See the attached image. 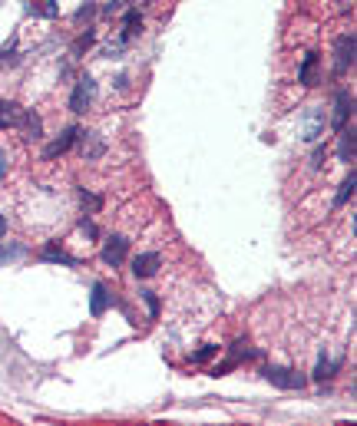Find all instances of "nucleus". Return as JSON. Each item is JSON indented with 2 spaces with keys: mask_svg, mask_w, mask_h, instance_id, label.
Returning a JSON list of instances; mask_svg holds the SVG:
<instances>
[{
  "mask_svg": "<svg viewBox=\"0 0 357 426\" xmlns=\"http://www.w3.org/2000/svg\"><path fill=\"white\" fill-rule=\"evenodd\" d=\"M341 162H354V129H341Z\"/></svg>",
  "mask_w": 357,
  "mask_h": 426,
  "instance_id": "ddd939ff",
  "label": "nucleus"
},
{
  "mask_svg": "<svg viewBox=\"0 0 357 426\" xmlns=\"http://www.w3.org/2000/svg\"><path fill=\"white\" fill-rule=\"evenodd\" d=\"M351 109H354V100L347 96V93H337V100H334V119H331V125L341 132L344 129V123H347V116H351Z\"/></svg>",
  "mask_w": 357,
  "mask_h": 426,
  "instance_id": "423d86ee",
  "label": "nucleus"
},
{
  "mask_svg": "<svg viewBox=\"0 0 357 426\" xmlns=\"http://www.w3.org/2000/svg\"><path fill=\"white\" fill-rule=\"evenodd\" d=\"M354 182H357V176H354V169H351V176L344 178V185H341V195H337V205H344L351 195H354Z\"/></svg>",
  "mask_w": 357,
  "mask_h": 426,
  "instance_id": "dca6fc26",
  "label": "nucleus"
},
{
  "mask_svg": "<svg viewBox=\"0 0 357 426\" xmlns=\"http://www.w3.org/2000/svg\"><path fill=\"white\" fill-rule=\"evenodd\" d=\"M126 248H129V241L126 238H119V235H116V238H109L106 241V248H102V261L106 264H123V258H126Z\"/></svg>",
  "mask_w": 357,
  "mask_h": 426,
  "instance_id": "39448f33",
  "label": "nucleus"
},
{
  "mask_svg": "<svg viewBox=\"0 0 357 426\" xmlns=\"http://www.w3.org/2000/svg\"><path fill=\"white\" fill-rule=\"evenodd\" d=\"M77 136H79V129H66L63 136L53 139L50 146H47V152H43V155H47V159H56V155H63V152L73 146V139H77Z\"/></svg>",
  "mask_w": 357,
  "mask_h": 426,
  "instance_id": "0eeeda50",
  "label": "nucleus"
},
{
  "mask_svg": "<svg viewBox=\"0 0 357 426\" xmlns=\"http://www.w3.org/2000/svg\"><path fill=\"white\" fill-rule=\"evenodd\" d=\"M24 254V248H0V264L10 261V258H20Z\"/></svg>",
  "mask_w": 357,
  "mask_h": 426,
  "instance_id": "aec40b11",
  "label": "nucleus"
},
{
  "mask_svg": "<svg viewBox=\"0 0 357 426\" xmlns=\"http://www.w3.org/2000/svg\"><path fill=\"white\" fill-rule=\"evenodd\" d=\"M3 235H7V218L0 215V238H3Z\"/></svg>",
  "mask_w": 357,
  "mask_h": 426,
  "instance_id": "b1692460",
  "label": "nucleus"
},
{
  "mask_svg": "<svg viewBox=\"0 0 357 426\" xmlns=\"http://www.w3.org/2000/svg\"><path fill=\"white\" fill-rule=\"evenodd\" d=\"M334 367L337 364H331V360H324V357H321L318 370H314V380H328V376H334Z\"/></svg>",
  "mask_w": 357,
  "mask_h": 426,
  "instance_id": "a211bd4d",
  "label": "nucleus"
},
{
  "mask_svg": "<svg viewBox=\"0 0 357 426\" xmlns=\"http://www.w3.org/2000/svg\"><path fill=\"white\" fill-rule=\"evenodd\" d=\"M106 304H109V294H106V288H102V284H93V298H89V314H93V317H100V314L106 311Z\"/></svg>",
  "mask_w": 357,
  "mask_h": 426,
  "instance_id": "9b49d317",
  "label": "nucleus"
},
{
  "mask_svg": "<svg viewBox=\"0 0 357 426\" xmlns=\"http://www.w3.org/2000/svg\"><path fill=\"white\" fill-rule=\"evenodd\" d=\"M265 376L281 390H294V387H301V383H305V376L294 374V370H284V367H268Z\"/></svg>",
  "mask_w": 357,
  "mask_h": 426,
  "instance_id": "f03ea898",
  "label": "nucleus"
},
{
  "mask_svg": "<svg viewBox=\"0 0 357 426\" xmlns=\"http://www.w3.org/2000/svg\"><path fill=\"white\" fill-rule=\"evenodd\" d=\"M43 258H47V261H60V264H73V258H70L66 251L53 248V245H47V248H43Z\"/></svg>",
  "mask_w": 357,
  "mask_h": 426,
  "instance_id": "2eb2a0df",
  "label": "nucleus"
},
{
  "mask_svg": "<svg viewBox=\"0 0 357 426\" xmlns=\"http://www.w3.org/2000/svg\"><path fill=\"white\" fill-rule=\"evenodd\" d=\"M159 264H162V258L155 254V251H146V254H136L132 258V275L136 277H149L159 271Z\"/></svg>",
  "mask_w": 357,
  "mask_h": 426,
  "instance_id": "20e7f679",
  "label": "nucleus"
},
{
  "mask_svg": "<svg viewBox=\"0 0 357 426\" xmlns=\"http://www.w3.org/2000/svg\"><path fill=\"white\" fill-rule=\"evenodd\" d=\"M3 176H7V152L0 149V178H3Z\"/></svg>",
  "mask_w": 357,
  "mask_h": 426,
  "instance_id": "5701e85b",
  "label": "nucleus"
},
{
  "mask_svg": "<svg viewBox=\"0 0 357 426\" xmlns=\"http://www.w3.org/2000/svg\"><path fill=\"white\" fill-rule=\"evenodd\" d=\"M298 83H305V86H314V83H318V53H307L305 56L301 70H298Z\"/></svg>",
  "mask_w": 357,
  "mask_h": 426,
  "instance_id": "6e6552de",
  "label": "nucleus"
},
{
  "mask_svg": "<svg viewBox=\"0 0 357 426\" xmlns=\"http://www.w3.org/2000/svg\"><path fill=\"white\" fill-rule=\"evenodd\" d=\"M218 347L215 344H208V347H202V351L199 353H192V360H195V364H205V360H208V357H212V353H215Z\"/></svg>",
  "mask_w": 357,
  "mask_h": 426,
  "instance_id": "6ab92c4d",
  "label": "nucleus"
},
{
  "mask_svg": "<svg viewBox=\"0 0 357 426\" xmlns=\"http://www.w3.org/2000/svg\"><path fill=\"white\" fill-rule=\"evenodd\" d=\"M26 10L33 17H56L60 13V0H26Z\"/></svg>",
  "mask_w": 357,
  "mask_h": 426,
  "instance_id": "1a4fd4ad",
  "label": "nucleus"
},
{
  "mask_svg": "<svg viewBox=\"0 0 357 426\" xmlns=\"http://www.w3.org/2000/svg\"><path fill=\"white\" fill-rule=\"evenodd\" d=\"M83 205H89V208L96 212V208H100V199H96V195H86V192H83Z\"/></svg>",
  "mask_w": 357,
  "mask_h": 426,
  "instance_id": "4be33fe9",
  "label": "nucleus"
},
{
  "mask_svg": "<svg viewBox=\"0 0 357 426\" xmlns=\"http://www.w3.org/2000/svg\"><path fill=\"white\" fill-rule=\"evenodd\" d=\"M142 298H146V304H149V314L155 317V314H159V301H155V294L153 291H142Z\"/></svg>",
  "mask_w": 357,
  "mask_h": 426,
  "instance_id": "412c9836",
  "label": "nucleus"
},
{
  "mask_svg": "<svg viewBox=\"0 0 357 426\" xmlns=\"http://www.w3.org/2000/svg\"><path fill=\"white\" fill-rule=\"evenodd\" d=\"M20 106L17 102H7V100H0V129H10V125L20 123Z\"/></svg>",
  "mask_w": 357,
  "mask_h": 426,
  "instance_id": "9d476101",
  "label": "nucleus"
},
{
  "mask_svg": "<svg viewBox=\"0 0 357 426\" xmlns=\"http://www.w3.org/2000/svg\"><path fill=\"white\" fill-rule=\"evenodd\" d=\"M93 96H96V83H93V79H79L77 89H73V96H70V109H73V113H83L89 102H93Z\"/></svg>",
  "mask_w": 357,
  "mask_h": 426,
  "instance_id": "7ed1b4c3",
  "label": "nucleus"
},
{
  "mask_svg": "<svg viewBox=\"0 0 357 426\" xmlns=\"http://www.w3.org/2000/svg\"><path fill=\"white\" fill-rule=\"evenodd\" d=\"M20 132H24L26 139H37L40 136V116L37 113H20Z\"/></svg>",
  "mask_w": 357,
  "mask_h": 426,
  "instance_id": "f8f14e48",
  "label": "nucleus"
},
{
  "mask_svg": "<svg viewBox=\"0 0 357 426\" xmlns=\"http://www.w3.org/2000/svg\"><path fill=\"white\" fill-rule=\"evenodd\" d=\"M354 47H357L354 33H347V37L337 40V50H334V70H337V73H344L347 66H354Z\"/></svg>",
  "mask_w": 357,
  "mask_h": 426,
  "instance_id": "f257e3e1",
  "label": "nucleus"
},
{
  "mask_svg": "<svg viewBox=\"0 0 357 426\" xmlns=\"http://www.w3.org/2000/svg\"><path fill=\"white\" fill-rule=\"evenodd\" d=\"M136 26H139V10H129L126 20H123V33H126V37H132V33H136Z\"/></svg>",
  "mask_w": 357,
  "mask_h": 426,
  "instance_id": "f3484780",
  "label": "nucleus"
},
{
  "mask_svg": "<svg viewBox=\"0 0 357 426\" xmlns=\"http://www.w3.org/2000/svg\"><path fill=\"white\" fill-rule=\"evenodd\" d=\"M321 125H324V119H321V109H314V113L307 116V123H305V139H318Z\"/></svg>",
  "mask_w": 357,
  "mask_h": 426,
  "instance_id": "4468645a",
  "label": "nucleus"
}]
</instances>
